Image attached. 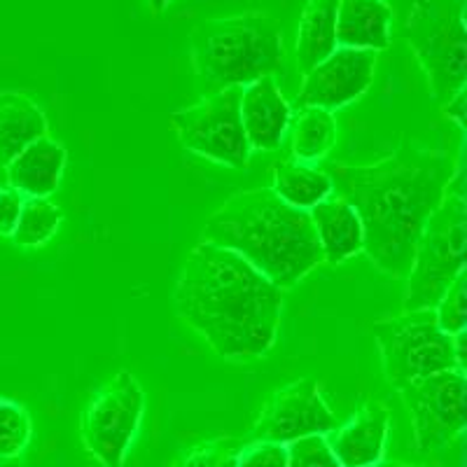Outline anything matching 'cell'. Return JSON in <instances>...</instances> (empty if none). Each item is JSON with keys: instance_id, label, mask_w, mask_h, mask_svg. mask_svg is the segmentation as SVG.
Returning <instances> with one entry per match:
<instances>
[{"instance_id": "836d02e7", "label": "cell", "mask_w": 467, "mask_h": 467, "mask_svg": "<svg viewBox=\"0 0 467 467\" xmlns=\"http://www.w3.org/2000/svg\"><path fill=\"white\" fill-rule=\"evenodd\" d=\"M423 467H431V465H423Z\"/></svg>"}, {"instance_id": "9a60e30c", "label": "cell", "mask_w": 467, "mask_h": 467, "mask_svg": "<svg viewBox=\"0 0 467 467\" xmlns=\"http://www.w3.org/2000/svg\"><path fill=\"white\" fill-rule=\"evenodd\" d=\"M68 152L57 139L45 136L16 154L5 166L7 185L24 197H52L64 181Z\"/></svg>"}, {"instance_id": "d6a6232c", "label": "cell", "mask_w": 467, "mask_h": 467, "mask_svg": "<svg viewBox=\"0 0 467 467\" xmlns=\"http://www.w3.org/2000/svg\"><path fill=\"white\" fill-rule=\"evenodd\" d=\"M0 467H26V465H24L19 458H15V461H0Z\"/></svg>"}, {"instance_id": "f1b7e54d", "label": "cell", "mask_w": 467, "mask_h": 467, "mask_svg": "<svg viewBox=\"0 0 467 467\" xmlns=\"http://www.w3.org/2000/svg\"><path fill=\"white\" fill-rule=\"evenodd\" d=\"M441 112H444L446 119H451L461 131H465V89L458 91L453 99H449V101L441 106Z\"/></svg>"}, {"instance_id": "44dd1931", "label": "cell", "mask_w": 467, "mask_h": 467, "mask_svg": "<svg viewBox=\"0 0 467 467\" xmlns=\"http://www.w3.org/2000/svg\"><path fill=\"white\" fill-rule=\"evenodd\" d=\"M292 160L314 164L325 160L337 143V119L323 108H302L292 117Z\"/></svg>"}, {"instance_id": "2e32d148", "label": "cell", "mask_w": 467, "mask_h": 467, "mask_svg": "<svg viewBox=\"0 0 467 467\" xmlns=\"http://www.w3.org/2000/svg\"><path fill=\"white\" fill-rule=\"evenodd\" d=\"M316 229L323 262L329 266L344 265L350 257L360 255L365 248V232L356 208L332 194L308 211Z\"/></svg>"}, {"instance_id": "ba28073f", "label": "cell", "mask_w": 467, "mask_h": 467, "mask_svg": "<svg viewBox=\"0 0 467 467\" xmlns=\"http://www.w3.org/2000/svg\"><path fill=\"white\" fill-rule=\"evenodd\" d=\"M145 416V390L131 372H117L89 398L80 416V441L103 467H122Z\"/></svg>"}, {"instance_id": "cb8c5ba5", "label": "cell", "mask_w": 467, "mask_h": 467, "mask_svg": "<svg viewBox=\"0 0 467 467\" xmlns=\"http://www.w3.org/2000/svg\"><path fill=\"white\" fill-rule=\"evenodd\" d=\"M245 444L248 441L241 437H215L199 441L171 461L169 467H236Z\"/></svg>"}, {"instance_id": "1f68e13d", "label": "cell", "mask_w": 467, "mask_h": 467, "mask_svg": "<svg viewBox=\"0 0 467 467\" xmlns=\"http://www.w3.org/2000/svg\"><path fill=\"white\" fill-rule=\"evenodd\" d=\"M369 467H423V465H411V462H377V465H369Z\"/></svg>"}, {"instance_id": "ffe728a7", "label": "cell", "mask_w": 467, "mask_h": 467, "mask_svg": "<svg viewBox=\"0 0 467 467\" xmlns=\"http://www.w3.org/2000/svg\"><path fill=\"white\" fill-rule=\"evenodd\" d=\"M281 202L299 211H311L335 194L332 178L327 171H320L311 164L287 160L271 166V187Z\"/></svg>"}, {"instance_id": "4316f807", "label": "cell", "mask_w": 467, "mask_h": 467, "mask_svg": "<svg viewBox=\"0 0 467 467\" xmlns=\"http://www.w3.org/2000/svg\"><path fill=\"white\" fill-rule=\"evenodd\" d=\"M236 467H287V449L271 441H248Z\"/></svg>"}, {"instance_id": "7a4b0ae2", "label": "cell", "mask_w": 467, "mask_h": 467, "mask_svg": "<svg viewBox=\"0 0 467 467\" xmlns=\"http://www.w3.org/2000/svg\"><path fill=\"white\" fill-rule=\"evenodd\" d=\"M175 314L223 360H257L276 344L283 290L244 257L199 241L173 287Z\"/></svg>"}, {"instance_id": "5b68a950", "label": "cell", "mask_w": 467, "mask_h": 467, "mask_svg": "<svg viewBox=\"0 0 467 467\" xmlns=\"http://www.w3.org/2000/svg\"><path fill=\"white\" fill-rule=\"evenodd\" d=\"M465 245L467 206L462 178L458 173L419 236L411 269L404 278L407 290L402 297V314L432 311L440 304L451 283L465 274Z\"/></svg>"}, {"instance_id": "603a6c76", "label": "cell", "mask_w": 467, "mask_h": 467, "mask_svg": "<svg viewBox=\"0 0 467 467\" xmlns=\"http://www.w3.org/2000/svg\"><path fill=\"white\" fill-rule=\"evenodd\" d=\"M33 437L28 409L15 400L0 398V461H15L26 451Z\"/></svg>"}, {"instance_id": "83f0119b", "label": "cell", "mask_w": 467, "mask_h": 467, "mask_svg": "<svg viewBox=\"0 0 467 467\" xmlns=\"http://www.w3.org/2000/svg\"><path fill=\"white\" fill-rule=\"evenodd\" d=\"M24 202H26V197L22 192L12 190L10 185L0 187V236L10 239L16 223H19V215H22Z\"/></svg>"}, {"instance_id": "30bf717a", "label": "cell", "mask_w": 467, "mask_h": 467, "mask_svg": "<svg viewBox=\"0 0 467 467\" xmlns=\"http://www.w3.org/2000/svg\"><path fill=\"white\" fill-rule=\"evenodd\" d=\"M411 419L414 449L432 453L465 431V372L451 369L398 388Z\"/></svg>"}, {"instance_id": "8992f818", "label": "cell", "mask_w": 467, "mask_h": 467, "mask_svg": "<svg viewBox=\"0 0 467 467\" xmlns=\"http://www.w3.org/2000/svg\"><path fill=\"white\" fill-rule=\"evenodd\" d=\"M404 37L423 68L437 106L465 89L467 36L461 0H411Z\"/></svg>"}, {"instance_id": "484cf974", "label": "cell", "mask_w": 467, "mask_h": 467, "mask_svg": "<svg viewBox=\"0 0 467 467\" xmlns=\"http://www.w3.org/2000/svg\"><path fill=\"white\" fill-rule=\"evenodd\" d=\"M287 467H341L325 435H311L285 444Z\"/></svg>"}, {"instance_id": "4fadbf2b", "label": "cell", "mask_w": 467, "mask_h": 467, "mask_svg": "<svg viewBox=\"0 0 467 467\" xmlns=\"http://www.w3.org/2000/svg\"><path fill=\"white\" fill-rule=\"evenodd\" d=\"M241 124L250 150L276 152L292 124V108L276 78H260L241 91Z\"/></svg>"}, {"instance_id": "d4e9b609", "label": "cell", "mask_w": 467, "mask_h": 467, "mask_svg": "<svg viewBox=\"0 0 467 467\" xmlns=\"http://www.w3.org/2000/svg\"><path fill=\"white\" fill-rule=\"evenodd\" d=\"M465 287H467V276L465 274H461V276L451 283V287L441 295L440 304L432 308V311H435L437 325H440L441 332H446L449 337L465 332V325H467Z\"/></svg>"}, {"instance_id": "f546056e", "label": "cell", "mask_w": 467, "mask_h": 467, "mask_svg": "<svg viewBox=\"0 0 467 467\" xmlns=\"http://www.w3.org/2000/svg\"><path fill=\"white\" fill-rule=\"evenodd\" d=\"M453 353H456V360L458 365H461V369H465V339L467 335L465 332H461V335H453Z\"/></svg>"}, {"instance_id": "ac0fdd59", "label": "cell", "mask_w": 467, "mask_h": 467, "mask_svg": "<svg viewBox=\"0 0 467 467\" xmlns=\"http://www.w3.org/2000/svg\"><path fill=\"white\" fill-rule=\"evenodd\" d=\"M49 136V122L43 108L31 96L19 91L0 94V169H5L16 154Z\"/></svg>"}, {"instance_id": "7c38bea8", "label": "cell", "mask_w": 467, "mask_h": 467, "mask_svg": "<svg viewBox=\"0 0 467 467\" xmlns=\"http://www.w3.org/2000/svg\"><path fill=\"white\" fill-rule=\"evenodd\" d=\"M379 54L369 49L337 47L316 68L304 75L299 87V108H323L335 112L358 101L374 82Z\"/></svg>"}, {"instance_id": "d6986e66", "label": "cell", "mask_w": 467, "mask_h": 467, "mask_svg": "<svg viewBox=\"0 0 467 467\" xmlns=\"http://www.w3.org/2000/svg\"><path fill=\"white\" fill-rule=\"evenodd\" d=\"M337 7L339 0H308L297 28V68L306 75L308 70L335 52L337 45Z\"/></svg>"}, {"instance_id": "277c9868", "label": "cell", "mask_w": 467, "mask_h": 467, "mask_svg": "<svg viewBox=\"0 0 467 467\" xmlns=\"http://www.w3.org/2000/svg\"><path fill=\"white\" fill-rule=\"evenodd\" d=\"M190 54L203 96L274 78L285 61L281 24L265 12L206 19L192 31Z\"/></svg>"}, {"instance_id": "9c48e42d", "label": "cell", "mask_w": 467, "mask_h": 467, "mask_svg": "<svg viewBox=\"0 0 467 467\" xmlns=\"http://www.w3.org/2000/svg\"><path fill=\"white\" fill-rule=\"evenodd\" d=\"M241 87L203 96L171 115V129L187 152L213 164L245 169L250 145L241 124Z\"/></svg>"}, {"instance_id": "7402d4cb", "label": "cell", "mask_w": 467, "mask_h": 467, "mask_svg": "<svg viewBox=\"0 0 467 467\" xmlns=\"http://www.w3.org/2000/svg\"><path fill=\"white\" fill-rule=\"evenodd\" d=\"M61 223H64V211L58 203L49 202V197H26L10 239L19 248H40L52 241Z\"/></svg>"}, {"instance_id": "5bb4252c", "label": "cell", "mask_w": 467, "mask_h": 467, "mask_svg": "<svg viewBox=\"0 0 467 467\" xmlns=\"http://www.w3.org/2000/svg\"><path fill=\"white\" fill-rule=\"evenodd\" d=\"M388 431L390 409L379 400H365L356 414L332 431L327 444L341 467H369L383 461Z\"/></svg>"}, {"instance_id": "8fae6325", "label": "cell", "mask_w": 467, "mask_h": 467, "mask_svg": "<svg viewBox=\"0 0 467 467\" xmlns=\"http://www.w3.org/2000/svg\"><path fill=\"white\" fill-rule=\"evenodd\" d=\"M337 428L332 409L314 379H297L278 388L250 428V441L290 444L311 435H329Z\"/></svg>"}, {"instance_id": "3957f363", "label": "cell", "mask_w": 467, "mask_h": 467, "mask_svg": "<svg viewBox=\"0 0 467 467\" xmlns=\"http://www.w3.org/2000/svg\"><path fill=\"white\" fill-rule=\"evenodd\" d=\"M202 241L236 253L281 290L323 265L308 211L287 206L269 187L229 197L206 220Z\"/></svg>"}, {"instance_id": "6da1fadb", "label": "cell", "mask_w": 467, "mask_h": 467, "mask_svg": "<svg viewBox=\"0 0 467 467\" xmlns=\"http://www.w3.org/2000/svg\"><path fill=\"white\" fill-rule=\"evenodd\" d=\"M327 173L360 218L362 253L388 278L404 281L425 223L461 171L456 154L404 143L374 164H335Z\"/></svg>"}, {"instance_id": "52a82bcc", "label": "cell", "mask_w": 467, "mask_h": 467, "mask_svg": "<svg viewBox=\"0 0 467 467\" xmlns=\"http://www.w3.org/2000/svg\"><path fill=\"white\" fill-rule=\"evenodd\" d=\"M372 332L381 353L383 377L395 390L432 374L461 369L453 339L441 332L435 311H407L379 320Z\"/></svg>"}, {"instance_id": "4dcf8cb0", "label": "cell", "mask_w": 467, "mask_h": 467, "mask_svg": "<svg viewBox=\"0 0 467 467\" xmlns=\"http://www.w3.org/2000/svg\"><path fill=\"white\" fill-rule=\"evenodd\" d=\"M145 3H148L150 12H154V15H161L171 5V0H145Z\"/></svg>"}, {"instance_id": "e0dca14e", "label": "cell", "mask_w": 467, "mask_h": 467, "mask_svg": "<svg viewBox=\"0 0 467 467\" xmlns=\"http://www.w3.org/2000/svg\"><path fill=\"white\" fill-rule=\"evenodd\" d=\"M390 22L393 12L383 0H339L337 45L383 52L390 45Z\"/></svg>"}]
</instances>
